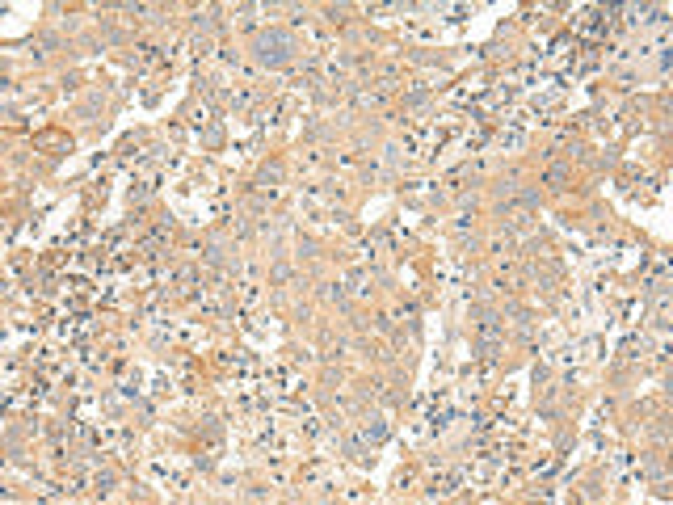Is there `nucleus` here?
Returning <instances> with one entry per match:
<instances>
[{
  "instance_id": "2",
  "label": "nucleus",
  "mask_w": 673,
  "mask_h": 505,
  "mask_svg": "<svg viewBox=\"0 0 673 505\" xmlns=\"http://www.w3.org/2000/svg\"><path fill=\"white\" fill-rule=\"evenodd\" d=\"M501 333H505V325L497 320V316H484V320H480V349H484V358H493Z\"/></svg>"
},
{
  "instance_id": "1",
  "label": "nucleus",
  "mask_w": 673,
  "mask_h": 505,
  "mask_svg": "<svg viewBox=\"0 0 673 505\" xmlns=\"http://www.w3.org/2000/svg\"><path fill=\"white\" fill-rule=\"evenodd\" d=\"M287 46H291V38H287L282 30L261 34V38H257V59H261V63H270V68H278V63L287 59Z\"/></svg>"
},
{
  "instance_id": "3",
  "label": "nucleus",
  "mask_w": 673,
  "mask_h": 505,
  "mask_svg": "<svg viewBox=\"0 0 673 505\" xmlns=\"http://www.w3.org/2000/svg\"><path fill=\"white\" fill-rule=\"evenodd\" d=\"M387 438V425L379 421V417H370L366 425H362V442H383Z\"/></svg>"
},
{
  "instance_id": "4",
  "label": "nucleus",
  "mask_w": 673,
  "mask_h": 505,
  "mask_svg": "<svg viewBox=\"0 0 673 505\" xmlns=\"http://www.w3.org/2000/svg\"><path fill=\"white\" fill-rule=\"evenodd\" d=\"M547 181H551V185H564V181H568V168H564V165H551V168H547Z\"/></svg>"
}]
</instances>
